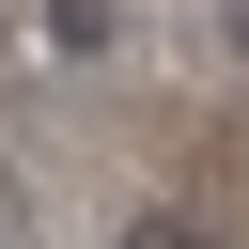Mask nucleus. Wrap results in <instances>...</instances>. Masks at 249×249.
Wrapping results in <instances>:
<instances>
[{
    "instance_id": "2",
    "label": "nucleus",
    "mask_w": 249,
    "mask_h": 249,
    "mask_svg": "<svg viewBox=\"0 0 249 249\" xmlns=\"http://www.w3.org/2000/svg\"><path fill=\"white\" fill-rule=\"evenodd\" d=\"M140 249H202V233H187V218H140Z\"/></svg>"
},
{
    "instance_id": "1",
    "label": "nucleus",
    "mask_w": 249,
    "mask_h": 249,
    "mask_svg": "<svg viewBox=\"0 0 249 249\" xmlns=\"http://www.w3.org/2000/svg\"><path fill=\"white\" fill-rule=\"evenodd\" d=\"M47 47H109V0H47Z\"/></svg>"
}]
</instances>
